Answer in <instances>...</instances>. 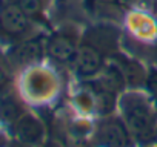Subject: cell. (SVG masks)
Returning <instances> with one entry per match:
<instances>
[{"instance_id": "1", "label": "cell", "mask_w": 157, "mask_h": 147, "mask_svg": "<svg viewBox=\"0 0 157 147\" xmlns=\"http://www.w3.org/2000/svg\"><path fill=\"white\" fill-rule=\"evenodd\" d=\"M119 109L136 144L142 147L157 144V110L149 95L139 91L123 92L119 98Z\"/></svg>"}, {"instance_id": "14", "label": "cell", "mask_w": 157, "mask_h": 147, "mask_svg": "<svg viewBox=\"0 0 157 147\" xmlns=\"http://www.w3.org/2000/svg\"><path fill=\"white\" fill-rule=\"evenodd\" d=\"M10 147H31V145H25V144H22V142H19V141H16V139H13Z\"/></svg>"}, {"instance_id": "17", "label": "cell", "mask_w": 157, "mask_h": 147, "mask_svg": "<svg viewBox=\"0 0 157 147\" xmlns=\"http://www.w3.org/2000/svg\"><path fill=\"white\" fill-rule=\"evenodd\" d=\"M151 147H152V145H151Z\"/></svg>"}, {"instance_id": "16", "label": "cell", "mask_w": 157, "mask_h": 147, "mask_svg": "<svg viewBox=\"0 0 157 147\" xmlns=\"http://www.w3.org/2000/svg\"><path fill=\"white\" fill-rule=\"evenodd\" d=\"M6 2H10V0H0V6H2V5H5Z\"/></svg>"}, {"instance_id": "5", "label": "cell", "mask_w": 157, "mask_h": 147, "mask_svg": "<svg viewBox=\"0 0 157 147\" xmlns=\"http://www.w3.org/2000/svg\"><path fill=\"white\" fill-rule=\"evenodd\" d=\"M56 88V81L52 74L40 64L28 67L22 74L20 80V92L22 98L31 103H42L46 101Z\"/></svg>"}, {"instance_id": "7", "label": "cell", "mask_w": 157, "mask_h": 147, "mask_svg": "<svg viewBox=\"0 0 157 147\" xmlns=\"http://www.w3.org/2000/svg\"><path fill=\"white\" fill-rule=\"evenodd\" d=\"M80 40L72 29H57L46 35V57L60 64H72Z\"/></svg>"}, {"instance_id": "10", "label": "cell", "mask_w": 157, "mask_h": 147, "mask_svg": "<svg viewBox=\"0 0 157 147\" xmlns=\"http://www.w3.org/2000/svg\"><path fill=\"white\" fill-rule=\"evenodd\" d=\"M14 2L36 25H42L46 22V16L52 0H14Z\"/></svg>"}, {"instance_id": "13", "label": "cell", "mask_w": 157, "mask_h": 147, "mask_svg": "<svg viewBox=\"0 0 157 147\" xmlns=\"http://www.w3.org/2000/svg\"><path fill=\"white\" fill-rule=\"evenodd\" d=\"M11 141H13V139H10L8 133L3 132L2 127H0V147H10V145H11Z\"/></svg>"}, {"instance_id": "4", "label": "cell", "mask_w": 157, "mask_h": 147, "mask_svg": "<svg viewBox=\"0 0 157 147\" xmlns=\"http://www.w3.org/2000/svg\"><path fill=\"white\" fill-rule=\"evenodd\" d=\"M6 54L16 67V70H25L28 67L37 66L46 57V37L34 34L17 43L10 45Z\"/></svg>"}, {"instance_id": "3", "label": "cell", "mask_w": 157, "mask_h": 147, "mask_svg": "<svg viewBox=\"0 0 157 147\" xmlns=\"http://www.w3.org/2000/svg\"><path fill=\"white\" fill-rule=\"evenodd\" d=\"M34 26L36 23L14 0L0 6V38L10 41V45L34 35Z\"/></svg>"}, {"instance_id": "12", "label": "cell", "mask_w": 157, "mask_h": 147, "mask_svg": "<svg viewBox=\"0 0 157 147\" xmlns=\"http://www.w3.org/2000/svg\"><path fill=\"white\" fill-rule=\"evenodd\" d=\"M145 88L146 92L157 110V69L155 67H149L146 72V78H145Z\"/></svg>"}, {"instance_id": "6", "label": "cell", "mask_w": 157, "mask_h": 147, "mask_svg": "<svg viewBox=\"0 0 157 147\" xmlns=\"http://www.w3.org/2000/svg\"><path fill=\"white\" fill-rule=\"evenodd\" d=\"M94 142L97 147H134L136 141L122 117L105 115L96 126Z\"/></svg>"}, {"instance_id": "15", "label": "cell", "mask_w": 157, "mask_h": 147, "mask_svg": "<svg viewBox=\"0 0 157 147\" xmlns=\"http://www.w3.org/2000/svg\"><path fill=\"white\" fill-rule=\"evenodd\" d=\"M42 145H43V147H60V145L56 144V142H43Z\"/></svg>"}, {"instance_id": "8", "label": "cell", "mask_w": 157, "mask_h": 147, "mask_svg": "<svg viewBox=\"0 0 157 147\" xmlns=\"http://www.w3.org/2000/svg\"><path fill=\"white\" fill-rule=\"evenodd\" d=\"M11 135L13 139L31 145V147H39L45 142V126L43 123L31 112H25L19 120H16L11 126Z\"/></svg>"}, {"instance_id": "9", "label": "cell", "mask_w": 157, "mask_h": 147, "mask_svg": "<svg viewBox=\"0 0 157 147\" xmlns=\"http://www.w3.org/2000/svg\"><path fill=\"white\" fill-rule=\"evenodd\" d=\"M23 101L19 95L13 92V89L0 92V123L11 126L16 120H19L25 113Z\"/></svg>"}, {"instance_id": "11", "label": "cell", "mask_w": 157, "mask_h": 147, "mask_svg": "<svg viewBox=\"0 0 157 147\" xmlns=\"http://www.w3.org/2000/svg\"><path fill=\"white\" fill-rule=\"evenodd\" d=\"M16 67L13 66L6 51L0 48V92L10 91L14 84Z\"/></svg>"}, {"instance_id": "2", "label": "cell", "mask_w": 157, "mask_h": 147, "mask_svg": "<svg viewBox=\"0 0 157 147\" xmlns=\"http://www.w3.org/2000/svg\"><path fill=\"white\" fill-rule=\"evenodd\" d=\"M117 41V34L113 29L96 28L86 32L83 40L78 45L77 54L72 61V69L77 77L83 80H91L97 77L105 67V51L114 46Z\"/></svg>"}]
</instances>
